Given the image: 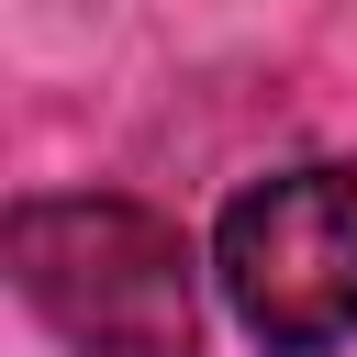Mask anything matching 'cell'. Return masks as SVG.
Listing matches in <instances>:
<instances>
[{"label": "cell", "mask_w": 357, "mask_h": 357, "mask_svg": "<svg viewBox=\"0 0 357 357\" xmlns=\"http://www.w3.org/2000/svg\"><path fill=\"white\" fill-rule=\"evenodd\" d=\"M11 290L67 357H201V257L156 201L45 190L11 201Z\"/></svg>", "instance_id": "obj_1"}, {"label": "cell", "mask_w": 357, "mask_h": 357, "mask_svg": "<svg viewBox=\"0 0 357 357\" xmlns=\"http://www.w3.org/2000/svg\"><path fill=\"white\" fill-rule=\"evenodd\" d=\"M212 290L268 357H335L357 335V156L245 178L212 223Z\"/></svg>", "instance_id": "obj_2"}]
</instances>
